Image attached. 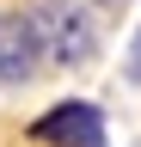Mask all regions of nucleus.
<instances>
[{
  "instance_id": "f257e3e1",
  "label": "nucleus",
  "mask_w": 141,
  "mask_h": 147,
  "mask_svg": "<svg viewBox=\"0 0 141 147\" xmlns=\"http://www.w3.org/2000/svg\"><path fill=\"white\" fill-rule=\"evenodd\" d=\"M31 25H37L43 61L80 67V61H92V55H98V31H92V18H86L74 0H43V6L31 12Z\"/></svg>"
},
{
  "instance_id": "f03ea898",
  "label": "nucleus",
  "mask_w": 141,
  "mask_h": 147,
  "mask_svg": "<svg viewBox=\"0 0 141 147\" xmlns=\"http://www.w3.org/2000/svg\"><path fill=\"white\" fill-rule=\"evenodd\" d=\"M31 135H37L43 147H111V135H104V110L92 98H61L49 104L37 123H31Z\"/></svg>"
},
{
  "instance_id": "7ed1b4c3",
  "label": "nucleus",
  "mask_w": 141,
  "mask_h": 147,
  "mask_svg": "<svg viewBox=\"0 0 141 147\" xmlns=\"http://www.w3.org/2000/svg\"><path fill=\"white\" fill-rule=\"evenodd\" d=\"M43 67V43L31 12H0V86H25Z\"/></svg>"
},
{
  "instance_id": "20e7f679",
  "label": "nucleus",
  "mask_w": 141,
  "mask_h": 147,
  "mask_svg": "<svg viewBox=\"0 0 141 147\" xmlns=\"http://www.w3.org/2000/svg\"><path fill=\"white\" fill-rule=\"evenodd\" d=\"M123 80H135V86H141V31L129 37V55H123Z\"/></svg>"
}]
</instances>
